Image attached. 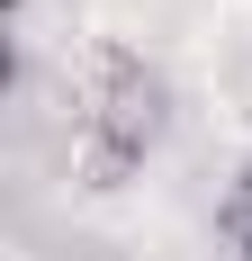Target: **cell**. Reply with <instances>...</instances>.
Instances as JSON below:
<instances>
[{"mask_svg":"<svg viewBox=\"0 0 252 261\" xmlns=\"http://www.w3.org/2000/svg\"><path fill=\"white\" fill-rule=\"evenodd\" d=\"M171 135V90L144 54L126 45H90L72 63V90H63V144H72V171L90 189H117L126 171H144Z\"/></svg>","mask_w":252,"mask_h":261,"instance_id":"obj_1","label":"cell"},{"mask_svg":"<svg viewBox=\"0 0 252 261\" xmlns=\"http://www.w3.org/2000/svg\"><path fill=\"white\" fill-rule=\"evenodd\" d=\"M216 234H225L234 252L252 261V162H243V171L225 180V198H216Z\"/></svg>","mask_w":252,"mask_h":261,"instance_id":"obj_2","label":"cell"}]
</instances>
